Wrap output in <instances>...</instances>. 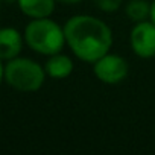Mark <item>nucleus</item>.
Segmentation results:
<instances>
[{"label":"nucleus","instance_id":"20e7f679","mask_svg":"<svg viewBox=\"0 0 155 155\" xmlns=\"http://www.w3.org/2000/svg\"><path fill=\"white\" fill-rule=\"evenodd\" d=\"M93 73L102 84L117 85L126 79L129 73V64L122 55L108 52L93 62Z\"/></svg>","mask_w":155,"mask_h":155},{"label":"nucleus","instance_id":"6e6552de","mask_svg":"<svg viewBox=\"0 0 155 155\" xmlns=\"http://www.w3.org/2000/svg\"><path fill=\"white\" fill-rule=\"evenodd\" d=\"M56 3V0H18L17 2L18 9L31 20L50 17L55 11Z\"/></svg>","mask_w":155,"mask_h":155},{"label":"nucleus","instance_id":"4468645a","mask_svg":"<svg viewBox=\"0 0 155 155\" xmlns=\"http://www.w3.org/2000/svg\"><path fill=\"white\" fill-rule=\"evenodd\" d=\"M18 0H2V3H8V5H11V3H17Z\"/></svg>","mask_w":155,"mask_h":155},{"label":"nucleus","instance_id":"9d476101","mask_svg":"<svg viewBox=\"0 0 155 155\" xmlns=\"http://www.w3.org/2000/svg\"><path fill=\"white\" fill-rule=\"evenodd\" d=\"M93 3H94L101 11L111 14V12H116V11L122 6L123 0H93Z\"/></svg>","mask_w":155,"mask_h":155},{"label":"nucleus","instance_id":"423d86ee","mask_svg":"<svg viewBox=\"0 0 155 155\" xmlns=\"http://www.w3.org/2000/svg\"><path fill=\"white\" fill-rule=\"evenodd\" d=\"M25 35L11 26L0 28V59L9 61L12 58L20 56L25 46Z\"/></svg>","mask_w":155,"mask_h":155},{"label":"nucleus","instance_id":"f257e3e1","mask_svg":"<svg viewBox=\"0 0 155 155\" xmlns=\"http://www.w3.org/2000/svg\"><path fill=\"white\" fill-rule=\"evenodd\" d=\"M65 43L74 58L93 64L113 47V31L101 18L88 14L73 15L64 23Z\"/></svg>","mask_w":155,"mask_h":155},{"label":"nucleus","instance_id":"1a4fd4ad","mask_svg":"<svg viewBox=\"0 0 155 155\" xmlns=\"http://www.w3.org/2000/svg\"><path fill=\"white\" fill-rule=\"evenodd\" d=\"M125 14L134 23L149 20V17H150V2H147V0H129L125 6Z\"/></svg>","mask_w":155,"mask_h":155},{"label":"nucleus","instance_id":"7ed1b4c3","mask_svg":"<svg viewBox=\"0 0 155 155\" xmlns=\"http://www.w3.org/2000/svg\"><path fill=\"white\" fill-rule=\"evenodd\" d=\"M46 70L40 62L17 56L5 62V82L21 93L38 91L46 82Z\"/></svg>","mask_w":155,"mask_h":155},{"label":"nucleus","instance_id":"f8f14e48","mask_svg":"<svg viewBox=\"0 0 155 155\" xmlns=\"http://www.w3.org/2000/svg\"><path fill=\"white\" fill-rule=\"evenodd\" d=\"M149 20L155 25V0H150V17Z\"/></svg>","mask_w":155,"mask_h":155},{"label":"nucleus","instance_id":"ddd939ff","mask_svg":"<svg viewBox=\"0 0 155 155\" xmlns=\"http://www.w3.org/2000/svg\"><path fill=\"white\" fill-rule=\"evenodd\" d=\"M58 3H64V5H76V3H81L84 0H56Z\"/></svg>","mask_w":155,"mask_h":155},{"label":"nucleus","instance_id":"0eeeda50","mask_svg":"<svg viewBox=\"0 0 155 155\" xmlns=\"http://www.w3.org/2000/svg\"><path fill=\"white\" fill-rule=\"evenodd\" d=\"M73 68H74L73 59L62 52L47 56V61L44 62L46 74L52 79H65L73 73Z\"/></svg>","mask_w":155,"mask_h":155},{"label":"nucleus","instance_id":"9b49d317","mask_svg":"<svg viewBox=\"0 0 155 155\" xmlns=\"http://www.w3.org/2000/svg\"><path fill=\"white\" fill-rule=\"evenodd\" d=\"M5 82V61L0 59V85Z\"/></svg>","mask_w":155,"mask_h":155},{"label":"nucleus","instance_id":"39448f33","mask_svg":"<svg viewBox=\"0 0 155 155\" xmlns=\"http://www.w3.org/2000/svg\"><path fill=\"white\" fill-rule=\"evenodd\" d=\"M129 46L141 59L155 58V25L150 20L134 23L129 32Z\"/></svg>","mask_w":155,"mask_h":155},{"label":"nucleus","instance_id":"f03ea898","mask_svg":"<svg viewBox=\"0 0 155 155\" xmlns=\"http://www.w3.org/2000/svg\"><path fill=\"white\" fill-rule=\"evenodd\" d=\"M25 43L31 50L50 56L58 52H62L65 43L64 25L61 26L50 17L44 18H32L25 28Z\"/></svg>","mask_w":155,"mask_h":155},{"label":"nucleus","instance_id":"2eb2a0df","mask_svg":"<svg viewBox=\"0 0 155 155\" xmlns=\"http://www.w3.org/2000/svg\"><path fill=\"white\" fill-rule=\"evenodd\" d=\"M0 6H2V0H0Z\"/></svg>","mask_w":155,"mask_h":155}]
</instances>
